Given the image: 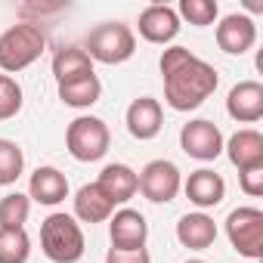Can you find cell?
<instances>
[{
  "label": "cell",
  "mask_w": 263,
  "mask_h": 263,
  "mask_svg": "<svg viewBox=\"0 0 263 263\" xmlns=\"http://www.w3.org/2000/svg\"><path fill=\"white\" fill-rule=\"evenodd\" d=\"M31 238L25 229H0V263H28Z\"/></svg>",
  "instance_id": "obj_23"
},
{
  "label": "cell",
  "mask_w": 263,
  "mask_h": 263,
  "mask_svg": "<svg viewBox=\"0 0 263 263\" xmlns=\"http://www.w3.org/2000/svg\"><path fill=\"white\" fill-rule=\"evenodd\" d=\"M140 37L149 41V44H171L177 34H180V16L174 7H164V4H152L140 13Z\"/></svg>",
  "instance_id": "obj_12"
},
{
  "label": "cell",
  "mask_w": 263,
  "mask_h": 263,
  "mask_svg": "<svg viewBox=\"0 0 263 263\" xmlns=\"http://www.w3.org/2000/svg\"><path fill=\"white\" fill-rule=\"evenodd\" d=\"M257 44V25L245 13H229L217 25V47L229 56H241Z\"/></svg>",
  "instance_id": "obj_10"
},
{
  "label": "cell",
  "mask_w": 263,
  "mask_h": 263,
  "mask_svg": "<svg viewBox=\"0 0 263 263\" xmlns=\"http://www.w3.org/2000/svg\"><path fill=\"white\" fill-rule=\"evenodd\" d=\"M105 263H152L146 248H134V251H121V248H108Z\"/></svg>",
  "instance_id": "obj_28"
},
{
  "label": "cell",
  "mask_w": 263,
  "mask_h": 263,
  "mask_svg": "<svg viewBox=\"0 0 263 263\" xmlns=\"http://www.w3.org/2000/svg\"><path fill=\"white\" fill-rule=\"evenodd\" d=\"M25 171V155L19 143L13 140H0V186H13Z\"/></svg>",
  "instance_id": "obj_24"
},
{
  "label": "cell",
  "mask_w": 263,
  "mask_h": 263,
  "mask_svg": "<svg viewBox=\"0 0 263 263\" xmlns=\"http://www.w3.org/2000/svg\"><path fill=\"white\" fill-rule=\"evenodd\" d=\"M161 78H164V102L174 111L198 108L220 84V74L211 62L198 59L186 47H167L161 53Z\"/></svg>",
  "instance_id": "obj_1"
},
{
  "label": "cell",
  "mask_w": 263,
  "mask_h": 263,
  "mask_svg": "<svg viewBox=\"0 0 263 263\" xmlns=\"http://www.w3.org/2000/svg\"><path fill=\"white\" fill-rule=\"evenodd\" d=\"M177 16H183L189 25L195 28H204V25H214L217 16H220V7L214 0H180V10Z\"/></svg>",
  "instance_id": "obj_25"
},
{
  "label": "cell",
  "mask_w": 263,
  "mask_h": 263,
  "mask_svg": "<svg viewBox=\"0 0 263 263\" xmlns=\"http://www.w3.org/2000/svg\"><path fill=\"white\" fill-rule=\"evenodd\" d=\"M108 238H111V248H121V251H134V248H146V238H149V223L140 211L134 208H121L108 217Z\"/></svg>",
  "instance_id": "obj_9"
},
{
  "label": "cell",
  "mask_w": 263,
  "mask_h": 263,
  "mask_svg": "<svg viewBox=\"0 0 263 263\" xmlns=\"http://www.w3.org/2000/svg\"><path fill=\"white\" fill-rule=\"evenodd\" d=\"M44 47H47V37L37 22L10 25L0 34V71H7V74L25 71L28 65H34L41 59Z\"/></svg>",
  "instance_id": "obj_2"
},
{
  "label": "cell",
  "mask_w": 263,
  "mask_h": 263,
  "mask_svg": "<svg viewBox=\"0 0 263 263\" xmlns=\"http://www.w3.org/2000/svg\"><path fill=\"white\" fill-rule=\"evenodd\" d=\"M177 238H180V245L189 248V251H208V248L217 241V223H214L204 211L186 214V217H180V223H177Z\"/></svg>",
  "instance_id": "obj_18"
},
{
  "label": "cell",
  "mask_w": 263,
  "mask_h": 263,
  "mask_svg": "<svg viewBox=\"0 0 263 263\" xmlns=\"http://www.w3.org/2000/svg\"><path fill=\"white\" fill-rule=\"evenodd\" d=\"M41 248L53 263H78L84 257V229L71 214H50L41 223Z\"/></svg>",
  "instance_id": "obj_3"
},
{
  "label": "cell",
  "mask_w": 263,
  "mask_h": 263,
  "mask_svg": "<svg viewBox=\"0 0 263 263\" xmlns=\"http://www.w3.org/2000/svg\"><path fill=\"white\" fill-rule=\"evenodd\" d=\"M180 149L195 161H214L223 152V134L214 121H204V118L189 121L180 130Z\"/></svg>",
  "instance_id": "obj_8"
},
{
  "label": "cell",
  "mask_w": 263,
  "mask_h": 263,
  "mask_svg": "<svg viewBox=\"0 0 263 263\" xmlns=\"http://www.w3.org/2000/svg\"><path fill=\"white\" fill-rule=\"evenodd\" d=\"M183 189H186V198L195 204V208H217L223 198H226V183H223V177L217 174V171H208V167H201V171H192L189 174V180L183 183Z\"/></svg>",
  "instance_id": "obj_16"
},
{
  "label": "cell",
  "mask_w": 263,
  "mask_h": 263,
  "mask_svg": "<svg viewBox=\"0 0 263 263\" xmlns=\"http://www.w3.org/2000/svg\"><path fill=\"white\" fill-rule=\"evenodd\" d=\"M226 235L229 245L248 257V260H260L263 257V211L260 208H235L226 217Z\"/></svg>",
  "instance_id": "obj_6"
},
{
  "label": "cell",
  "mask_w": 263,
  "mask_h": 263,
  "mask_svg": "<svg viewBox=\"0 0 263 263\" xmlns=\"http://www.w3.org/2000/svg\"><path fill=\"white\" fill-rule=\"evenodd\" d=\"M84 74H93V59L81 47H62L53 56V78H56V84L74 81V78H84Z\"/></svg>",
  "instance_id": "obj_20"
},
{
  "label": "cell",
  "mask_w": 263,
  "mask_h": 263,
  "mask_svg": "<svg viewBox=\"0 0 263 263\" xmlns=\"http://www.w3.org/2000/svg\"><path fill=\"white\" fill-rule=\"evenodd\" d=\"M223 152L229 155L232 167H238V171L263 167V134L254 127H241L223 143Z\"/></svg>",
  "instance_id": "obj_14"
},
{
  "label": "cell",
  "mask_w": 263,
  "mask_h": 263,
  "mask_svg": "<svg viewBox=\"0 0 263 263\" xmlns=\"http://www.w3.org/2000/svg\"><path fill=\"white\" fill-rule=\"evenodd\" d=\"M31 214V198L22 192H10L0 198V229H25Z\"/></svg>",
  "instance_id": "obj_22"
},
{
  "label": "cell",
  "mask_w": 263,
  "mask_h": 263,
  "mask_svg": "<svg viewBox=\"0 0 263 263\" xmlns=\"http://www.w3.org/2000/svg\"><path fill=\"white\" fill-rule=\"evenodd\" d=\"M115 214V204L105 198V192L96 183H87L74 192V220L84 223H105Z\"/></svg>",
  "instance_id": "obj_19"
},
{
  "label": "cell",
  "mask_w": 263,
  "mask_h": 263,
  "mask_svg": "<svg viewBox=\"0 0 263 263\" xmlns=\"http://www.w3.org/2000/svg\"><path fill=\"white\" fill-rule=\"evenodd\" d=\"M127 130L134 140H155L164 127V111H161V102L155 96H140L127 105Z\"/></svg>",
  "instance_id": "obj_11"
},
{
  "label": "cell",
  "mask_w": 263,
  "mask_h": 263,
  "mask_svg": "<svg viewBox=\"0 0 263 263\" xmlns=\"http://www.w3.org/2000/svg\"><path fill=\"white\" fill-rule=\"evenodd\" d=\"M186 263H204V260H186Z\"/></svg>",
  "instance_id": "obj_29"
},
{
  "label": "cell",
  "mask_w": 263,
  "mask_h": 263,
  "mask_svg": "<svg viewBox=\"0 0 263 263\" xmlns=\"http://www.w3.org/2000/svg\"><path fill=\"white\" fill-rule=\"evenodd\" d=\"M0 78H4V71H0Z\"/></svg>",
  "instance_id": "obj_30"
},
{
  "label": "cell",
  "mask_w": 263,
  "mask_h": 263,
  "mask_svg": "<svg viewBox=\"0 0 263 263\" xmlns=\"http://www.w3.org/2000/svg\"><path fill=\"white\" fill-rule=\"evenodd\" d=\"M226 111L238 124H257L263 118V84L260 81H238L226 96Z\"/></svg>",
  "instance_id": "obj_13"
},
{
  "label": "cell",
  "mask_w": 263,
  "mask_h": 263,
  "mask_svg": "<svg viewBox=\"0 0 263 263\" xmlns=\"http://www.w3.org/2000/svg\"><path fill=\"white\" fill-rule=\"evenodd\" d=\"M99 96H102V84H99L96 71L59 84V99L65 105H71V108H90L93 102H99Z\"/></svg>",
  "instance_id": "obj_21"
},
{
  "label": "cell",
  "mask_w": 263,
  "mask_h": 263,
  "mask_svg": "<svg viewBox=\"0 0 263 263\" xmlns=\"http://www.w3.org/2000/svg\"><path fill=\"white\" fill-rule=\"evenodd\" d=\"M93 62H102V65H121L127 62L130 56L137 53V34L130 25L124 22H102L96 28H90L84 47H81Z\"/></svg>",
  "instance_id": "obj_4"
},
{
  "label": "cell",
  "mask_w": 263,
  "mask_h": 263,
  "mask_svg": "<svg viewBox=\"0 0 263 263\" xmlns=\"http://www.w3.org/2000/svg\"><path fill=\"white\" fill-rule=\"evenodd\" d=\"M22 111V87L16 78H0V121H10Z\"/></svg>",
  "instance_id": "obj_26"
},
{
  "label": "cell",
  "mask_w": 263,
  "mask_h": 263,
  "mask_svg": "<svg viewBox=\"0 0 263 263\" xmlns=\"http://www.w3.org/2000/svg\"><path fill=\"white\" fill-rule=\"evenodd\" d=\"M238 186L245 195L257 198L263 195V167H248V171H238Z\"/></svg>",
  "instance_id": "obj_27"
},
{
  "label": "cell",
  "mask_w": 263,
  "mask_h": 263,
  "mask_svg": "<svg viewBox=\"0 0 263 263\" xmlns=\"http://www.w3.org/2000/svg\"><path fill=\"white\" fill-rule=\"evenodd\" d=\"M28 198L37 201V204H47V208L65 201L68 198V180H65V174L59 167H50V164L37 167L31 174V180H28Z\"/></svg>",
  "instance_id": "obj_15"
},
{
  "label": "cell",
  "mask_w": 263,
  "mask_h": 263,
  "mask_svg": "<svg viewBox=\"0 0 263 263\" xmlns=\"http://www.w3.org/2000/svg\"><path fill=\"white\" fill-rule=\"evenodd\" d=\"M140 192L152 201V204H167L177 198V192L183 189V177H180V167L167 158H155L149 161L140 174Z\"/></svg>",
  "instance_id": "obj_7"
},
{
  "label": "cell",
  "mask_w": 263,
  "mask_h": 263,
  "mask_svg": "<svg viewBox=\"0 0 263 263\" xmlns=\"http://www.w3.org/2000/svg\"><path fill=\"white\" fill-rule=\"evenodd\" d=\"M96 186L105 192V198L111 204H127L140 192V180H137V171L127 167V164H105Z\"/></svg>",
  "instance_id": "obj_17"
},
{
  "label": "cell",
  "mask_w": 263,
  "mask_h": 263,
  "mask_svg": "<svg viewBox=\"0 0 263 263\" xmlns=\"http://www.w3.org/2000/svg\"><path fill=\"white\" fill-rule=\"evenodd\" d=\"M108 143H111V134H108V124L96 115H81L68 124L65 130V146H68V155L74 161H99L105 152H108Z\"/></svg>",
  "instance_id": "obj_5"
}]
</instances>
